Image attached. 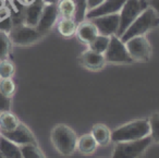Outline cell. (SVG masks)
I'll use <instances>...</instances> for the list:
<instances>
[{"label": "cell", "mask_w": 159, "mask_h": 158, "mask_svg": "<svg viewBox=\"0 0 159 158\" xmlns=\"http://www.w3.org/2000/svg\"><path fill=\"white\" fill-rule=\"evenodd\" d=\"M50 140L56 151L64 157H70L76 151L77 135L66 124H57L53 127L50 132Z\"/></svg>", "instance_id": "obj_1"}, {"label": "cell", "mask_w": 159, "mask_h": 158, "mask_svg": "<svg viewBox=\"0 0 159 158\" xmlns=\"http://www.w3.org/2000/svg\"><path fill=\"white\" fill-rule=\"evenodd\" d=\"M159 26V14L156 13L152 8L148 6L139 16L134 20V22L129 26V29L120 36V40L123 43L136 36L145 35L147 32L155 27Z\"/></svg>", "instance_id": "obj_2"}, {"label": "cell", "mask_w": 159, "mask_h": 158, "mask_svg": "<svg viewBox=\"0 0 159 158\" xmlns=\"http://www.w3.org/2000/svg\"><path fill=\"white\" fill-rule=\"evenodd\" d=\"M149 136L148 119H136L115 129L111 132V142H128Z\"/></svg>", "instance_id": "obj_3"}, {"label": "cell", "mask_w": 159, "mask_h": 158, "mask_svg": "<svg viewBox=\"0 0 159 158\" xmlns=\"http://www.w3.org/2000/svg\"><path fill=\"white\" fill-rule=\"evenodd\" d=\"M152 143L150 136H146L141 140L118 142L116 143L111 158H139L147 151Z\"/></svg>", "instance_id": "obj_4"}, {"label": "cell", "mask_w": 159, "mask_h": 158, "mask_svg": "<svg viewBox=\"0 0 159 158\" xmlns=\"http://www.w3.org/2000/svg\"><path fill=\"white\" fill-rule=\"evenodd\" d=\"M147 7L148 2H146L145 0H126L121 11L119 12L120 24L117 33L118 37H120L129 29V26L134 22L135 19Z\"/></svg>", "instance_id": "obj_5"}, {"label": "cell", "mask_w": 159, "mask_h": 158, "mask_svg": "<svg viewBox=\"0 0 159 158\" xmlns=\"http://www.w3.org/2000/svg\"><path fill=\"white\" fill-rule=\"evenodd\" d=\"M8 36L11 44L16 46H29L37 43L44 34H42L36 27L29 26L26 24H20L12 26V29L8 32Z\"/></svg>", "instance_id": "obj_6"}, {"label": "cell", "mask_w": 159, "mask_h": 158, "mask_svg": "<svg viewBox=\"0 0 159 158\" xmlns=\"http://www.w3.org/2000/svg\"><path fill=\"white\" fill-rule=\"evenodd\" d=\"M104 55L106 62H109V63L131 64L134 62V60L131 58L130 53H128L125 44L117 35L110 36V43H109L108 49Z\"/></svg>", "instance_id": "obj_7"}, {"label": "cell", "mask_w": 159, "mask_h": 158, "mask_svg": "<svg viewBox=\"0 0 159 158\" xmlns=\"http://www.w3.org/2000/svg\"><path fill=\"white\" fill-rule=\"evenodd\" d=\"M125 47L131 58L137 62H147L152 57V46L145 35L136 36L126 40Z\"/></svg>", "instance_id": "obj_8"}, {"label": "cell", "mask_w": 159, "mask_h": 158, "mask_svg": "<svg viewBox=\"0 0 159 158\" xmlns=\"http://www.w3.org/2000/svg\"><path fill=\"white\" fill-rule=\"evenodd\" d=\"M91 21L97 27L98 33L100 35H105V36L117 35L118 30H119V24H120L119 13L98 16V18L92 19Z\"/></svg>", "instance_id": "obj_9"}, {"label": "cell", "mask_w": 159, "mask_h": 158, "mask_svg": "<svg viewBox=\"0 0 159 158\" xmlns=\"http://www.w3.org/2000/svg\"><path fill=\"white\" fill-rule=\"evenodd\" d=\"M0 134L3 135L5 137H7L8 140L18 144L19 146H22V145H26V144H37V141H36L34 134L23 123H20L12 131L0 132Z\"/></svg>", "instance_id": "obj_10"}, {"label": "cell", "mask_w": 159, "mask_h": 158, "mask_svg": "<svg viewBox=\"0 0 159 158\" xmlns=\"http://www.w3.org/2000/svg\"><path fill=\"white\" fill-rule=\"evenodd\" d=\"M125 1L126 0H105L97 8L89 10L86 13V18L92 20V19L98 18V16L119 13Z\"/></svg>", "instance_id": "obj_11"}, {"label": "cell", "mask_w": 159, "mask_h": 158, "mask_svg": "<svg viewBox=\"0 0 159 158\" xmlns=\"http://www.w3.org/2000/svg\"><path fill=\"white\" fill-rule=\"evenodd\" d=\"M58 16H59L58 5H45L36 29L45 35L47 32H49L53 27L55 23L58 20Z\"/></svg>", "instance_id": "obj_12"}, {"label": "cell", "mask_w": 159, "mask_h": 158, "mask_svg": "<svg viewBox=\"0 0 159 158\" xmlns=\"http://www.w3.org/2000/svg\"><path fill=\"white\" fill-rule=\"evenodd\" d=\"M81 63L84 68L92 71H98L104 68L106 63L104 53H96L92 49H87L81 55Z\"/></svg>", "instance_id": "obj_13"}, {"label": "cell", "mask_w": 159, "mask_h": 158, "mask_svg": "<svg viewBox=\"0 0 159 158\" xmlns=\"http://www.w3.org/2000/svg\"><path fill=\"white\" fill-rule=\"evenodd\" d=\"M44 7H45V3L43 2V0H35L33 3L26 6V9L24 11V16H23V22H24V24L33 27L37 26Z\"/></svg>", "instance_id": "obj_14"}, {"label": "cell", "mask_w": 159, "mask_h": 158, "mask_svg": "<svg viewBox=\"0 0 159 158\" xmlns=\"http://www.w3.org/2000/svg\"><path fill=\"white\" fill-rule=\"evenodd\" d=\"M75 34H76L77 38H79L81 42L87 45L91 44V43L99 35L97 27L95 26V24H94L92 21L91 22H85V21H83L82 23L77 24V29H76Z\"/></svg>", "instance_id": "obj_15"}, {"label": "cell", "mask_w": 159, "mask_h": 158, "mask_svg": "<svg viewBox=\"0 0 159 158\" xmlns=\"http://www.w3.org/2000/svg\"><path fill=\"white\" fill-rule=\"evenodd\" d=\"M0 154L5 158H23L21 146L0 134Z\"/></svg>", "instance_id": "obj_16"}, {"label": "cell", "mask_w": 159, "mask_h": 158, "mask_svg": "<svg viewBox=\"0 0 159 158\" xmlns=\"http://www.w3.org/2000/svg\"><path fill=\"white\" fill-rule=\"evenodd\" d=\"M98 144L94 138V136L92 135V133L84 134V135L77 137L76 149L83 155H91V154L95 153Z\"/></svg>", "instance_id": "obj_17"}, {"label": "cell", "mask_w": 159, "mask_h": 158, "mask_svg": "<svg viewBox=\"0 0 159 158\" xmlns=\"http://www.w3.org/2000/svg\"><path fill=\"white\" fill-rule=\"evenodd\" d=\"M92 135L97 142L98 146H106L111 142V131L107 125L97 123L92 129Z\"/></svg>", "instance_id": "obj_18"}, {"label": "cell", "mask_w": 159, "mask_h": 158, "mask_svg": "<svg viewBox=\"0 0 159 158\" xmlns=\"http://www.w3.org/2000/svg\"><path fill=\"white\" fill-rule=\"evenodd\" d=\"M20 120L10 111H5L0 114V132H7L14 130L19 124Z\"/></svg>", "instance_id": "obj_19"}, {"label": "cell", "mask_w": 159, "mask_h": 158, "mask_svg": "<svg viewBox=\"0 0 159 158\" xmlns=\"http://www.w3.org/2000/svg\"><path fill=\"white\" fill-rule=\"evenodd\" d=\"M77 29V23L74 19H62L58 24V31L64 37H71L75 34Z\"/></svg>", "instance_id": "obj_20"}, {"label": "cell", "mask_w": 159, "mask_h": 158, "mask_svg": "<svg viewBox=\"0 0 159 158\" xmlns=\"http://www.w3.org/2000/svg\"><path fill=\"white\" fill-rule=\"evenodd\" d=\"M109 43H110V36L98 35L93 42L89 44V49L99 53H105L108 49Z\"/></svg>", "instance_id": "obj_21"}, {"label": "cell", "mask_w": 159, "mask_h": 158, "mask_svg": "<svg viewBox=\"0 0 159 158\" xmlns=\"http://www.w3.org/2000/svg\"><path fill=\"white\" fill-rule=\"evenodd\" d=\"M75 7V12H74V21L80 24L86 18L87 13V0H73Z\"/></svg>", "instance_id": "obj_22"}, {"label": "cell", "mask_w": 159, "mask_h": 158, "mask_svg": "<svg viewBox=\"0 0 159 158\" xmlns=\"http://www.w3.org/2000/svg\"><path fill=\"white\" fill-rule=\"evenodd\" d=\"M58 10L62 19H73L75 12L73 0H60L58 3Z\"/></svg>", "instance_id": "obj_23"}, {"label": "cell", "mask_w": 159, "mask_h": 158, "mask_svg": "<svg viewBox=\"0 0 159 158\" xmlns=\"http://www.w3.org/2000/svg\"><path fill=\"white\" fill-rule=\"evenodd\" d=\"M23 158H46L38 144H26L21 146Z\"/></svg>", "instance_id": "obj_24"}, {"label": "cell", "mask_w": 159, "mask_h": 158, "mask_svg": "<svg viewBox=\"0 0 159 158\" xmlns=\"http://www.w3.org/2000/svg\"><path fill=\"white\" fill-rule=\"evenodd\" d=\"M149 123V136L152 142L159 143V112H155L148 119Z\"/></svg>", "instance_id": "obj_25"}, {"label": "cell", "mask_w": 159, "mask_h": 158, "mask_svg": "<svg viewBox=\"0 0 159 158\" xmlns=\"http://www.w3.org/2000/svg\"><path fill=\"white\" fill-rule=\"evenodd\" d=\"M14 64L10 60L3 59L0 61V80L1 79H11L14 74Z\"/></svg>", "instance_id": "obj_26"}, {"label": "cell", "mask_w": 159, "mask_h": 158, "mask_svg": "<svg viewBox=\"0 0 159 158\" xmlns=\"http://www.w3.org/2000/svg\"><path fill=\"white\" fill-rule=\"evenodd\" d=\"M10 46H11V42H10L8 34L6 32L0 31V61L7 58Z\"/></svg>", "instance_id": "obj_27"}, {"label": "cell", "mask_w": 159, "mask_h": 158, "mask_svg": "<svg viewBox=\"0 0 159 158\" xmlns=\"http://www.w3.org/2000/svg\"><path fill=\"white\" fill-rule=\"evenodd\" d=\"M0 92L8 97H12L16 93V84L12 79L0 80Z\"/></svg>", "instance_id": "obj_28"}, {"label": "cell", "mask_w": 159, "mask_h": 158, "mask_svg": "<svg viewBox=\"0 0 159 158\" xmlns=\"http://www.w3.org/2000/svg\"><path fill=\"white\" fill-rule=\"evenodd\" d=\"M11 109V97H8L0 92V112L10 111Z\"/></svg>", "instance_id": "obj_29"}, {"label": "cell", "mask_w": 159, "mask_h": 158, "mask_svg": "<svg viewBox=\"0 0 159 158\" xmlns=\"http://www.w3.org/2000/svg\"><path fill=\"white\" fill-rule=\"evenodd\" d=\"M8 18H10V10H9V8L3 6L2 8H0V22Z\"/></svg>", "instance_id": "obj_30"}, {"label": "cell", "mask_w": 159, "mask_h": 158, "mask_svg": "<svg viewBox=\"0 0 159 158\" xmlns=\"http://www.w3.org/2000/svg\"><path fill=\"white\" fill-rule=\"evenodd\" d=\"M104 1L105 0H87V11L97 8L98 6L104 2Z\"/></svg>", "instance_id": "obj_31"}, {"label": "cell", "mask_w": 159, "mask_h": 158, "mask_svg": "<svg viewBox=\"0 0 159 158\" xmlns=\"http://www.w3.org/2000/svg\"><path fill=\"white\" fill-rule=\"evenodd\" d=\"M148 6H149L156 13L159 14V0H149V1H148Z\"/></svg>", "instance_id": "obj_32"}, {"label": "cell", "mask_w": 159, "mask_h": 158, "mask_svg": "<svg viewBox=\"0 0 159 158\" xmlns=\"http://www.w3.org/2000/svg\"><path fill=\"white\" fill-rule=\"evenodd\" d=\"M60 0H43V2L45 5H58Z\"/></svg>", "instance_id": "obj_33"}, {"label": "cell", "mask_w": 159, "mask_h": 158, "mask_svg": "<svg viewBox=\"0 0 159 158\" xmlns=\"http://www.w3.org/2000/svg\"><path fill=\"white\" fill-rule=\"evenodd\" d=\"M18 1L24 6H29V5H31V3H33L35 0H18Z\"/></svg>", "instance_id": "obj_34"}, {"label": "cell", "mask_w": 159, "mask_h": 158, "mask_svg": "<svg viewBox=\"0 0 159 158\" xmlns=\"http://www.w3.org/2000/svg\"><path fill=\"white\" fill-rule=\"evenodd\" d=\"M5 6V0H0V8H2Z\"/></svg>", "instance_id": "obj_35"}, {"label": "cell", "mask_w": 159, "mask_h": 158, "mask_svg": "<svg viewBox=\"0 0 159 158\" xmlns=\"http://www.w3.org/2000/svg\"><path fill=\"white\" fill-rule=\"evenodd\" d=\"M0 158H5V157H3V156L1 155V154H0Z\"/></svg>", "instance_id": "obj_36"}, {"label": "cell", "mask_w": 159, "mask_h": 158, "mask_svg": "<svg viewBox=\"0 0 159 158\" xmlns=\"http://www.w3.org/2000/svg\"><path fill=\"white\" fill-rule=\"evenodd\" d=\"M11 1H13V0H11Z\"/></svg>", "instance_id": "obj_37"}, {"label": "cell", "mask_w": 159, "mask_h": 158, "mask_svg": "<svg viewBox=\"0 0 159 158\" xmlns=\"http://www.w3.org/2000/svg\"><path fill=\"white\" fill-rule=\"evenodd\" d=\"M0 114H1V112H0Z\"/></svg>", "instance_id": "obj_38"}]
</instances>
